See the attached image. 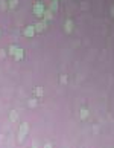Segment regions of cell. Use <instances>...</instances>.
I'll use <instances>...</instances> for the list:
<instances>
[{
    "label": "cell",
    "instance_id": "obj_5",
    "mask_svg": "<svg viewBox=\"0 0 114 148\" xmlns=\"http://www.w3.org/2000/svg\"><path fill=\"white\" fill-rule=\"evenodd\" d=\"M65 26H67V31H71V21H67Z\"/></svg>",
    "mask_w": 114,
    "mask_h": 148
},
{
    "label": "cell",
    "instance_id": "obj_6",
    "mask_svg": "<svg viewBox=\"0 0 114 148\" xmlns=\"http://www.w3.org/2000/svg\"><path fill=\"white\" fill-rule=\"evenodd\" d=\"M17 5V0H11V8H14Z\"/></svg>",
    "mask_w": 114,
    "mask_h": 148
},
{
    "label": "cell",
    "instance_id": "obj_1",
    "mask_svg": "<svg viewBox=\"0 0 114 148\" xmlns=\"http://www.w3.org/2000/svg\"><path fill=\"white\" fill-rule=\"evenodd\" d=\"M34 12H35V15L37 17H41L44 14V8H43V5L41 3H37L35 6H34Z\"/></svg>",
    "mask_w": 114,
    "mask_h": 148
},
{
    "label": "cell",
    "instance_id": "obj_3",
    "mask_svg": "<svg viewBox=\"0 0 114 148\" xmlns=\"http://www.w3.org/2000/svg\"><path fill=\"white\" fill-rule=\"evenodd\" d=\"M35 26H37L35 28L37 31H43L44 28H46V21H40V23H37Z\"/></svg>",
    "mask_w": 114,
    "mask_h": 148
},
{
    "label": "cell",
    "instance_id": "obj_2",
    "mask_svg": "<svg viewBox=\"0 0 114 148\" xmlns=\"http://www.w3.org/2000/svg\"><path fill=\"white\" fill-rule=\"evenodd\" d=\"M34 32H35V29H34L32 26H29V28H26V29H25V35H26V37H32V35H34Z\"/></svg>",
    "mask_w": 114,
    "mask_h": 148
},
{
    "label": "cell",
    "instance_id": "obj_8",
    "mask_svg": "<svg viewBox=\"0 0 114 148\" xmlns=\"http://www.w3.org/2000/svg\"><path fill=\"white\" fill-rule=\"evenodd\" d=\"M53 2H58V0H53Z\"/></svg>",
    "mask_w": 114,
    "mask_h": 148
},
{
    "label": "cell",
    "instance_id": "obj_7",
    "mask_svg": "<svg viewBox=\"0 0 114 148\" xmlns=\"http://www.w3.org/2000/svg\"><path fill=\"white\" fill-rule=\"evenodd\" d=\"M111 15H113V17H114V6H113V8H111Z\"/></svg>",
    "mask_w": 114,
    "mask_h": 148
},
{
    "label": "cell",
    "instance_id": "obj_4",
    "mask_svg": "<svg viewBox=\"0 0 114 148\" xmlns=\"http://www.w3.org/2000/svg\"><path fill=\"white\" fill-rule=\"evenodd\" d=\"M44 14H46L44 17L47 18V20H49V18H52V12H50V11H47V12H44Z\"/></svg>",
    "mask_w": 114,
    "mask_h": 148
}]
</instances>
